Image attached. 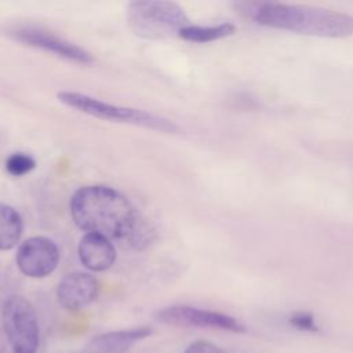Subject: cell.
<instances>
[{"instance_id": "6da1fadb", "label": "cell", "mask_w": 353, "mask_h": 353, "mask_svg": "<svg viewBox=\"0 0 353 353\" xmlns=\"http://www.w3.org/2000/svg\"><path fill=\"white\" fill-rule=\"evenodd\" d=\"M69 210L81 230L110 240H127L141 219L123 193L105 185L79 188L70 197Z\"/></svg>"}, {"instance_id": "7a4b0ae2", "label": "cell", "mask_w": 353, "mask_h": 353, "mask_svg": "<svg viewBox=\"0 0 353 353\" xmlns=\"http://www.w3.org/2000/svg\"><path fill=\"white\" fill-rule=\"evenodd\" d=\"M240 8L263 26L320 37L353 34V17L328 8L283 3H241Z\"/></svg>"}, {"instance_id": "3957f363", "label": "cell", "mask_w": 353, "mask_h": 353, "mask_svg": "<svg viewBox=\"0 0 353 353\" xmlns=\"http://www.w3.org/2000/svg\"><path fill=\"white\" fill-rule=\"evenodd\" d=\"M127 25L141 39L160 40L179 34L190 23L175 1L134 0L127 6Z\"/></svg>"}, {"instance_id": "277c9868", "label": "cell", "mask_w": 353, "mask_h": 353, "mask_svg": "<svg viewBox=\"0 0 353 353\" xmlns=\"http://www.w3.org/2000/svg\"><path fill=\"white\" fill-rule=\"evenodd\" d=\"M57 98L61 103L66 105L68 108L76 109L84 114L109 120L113 123H124L137 127H143L148 130H154L164 134H175L178 127L174 121L159 116L152 112H146L142 109L135 108H125L113 103L103 102L101 99L92 98L87 94L76 92V91H59Z\"/></svg>"}, {"instance_id": "5b68a950", "label": "cell", "mask_w": 353, "mask_h": 353, "mask_svg": "<svg viewBox=\"0 0 353 353\" xmlns=\"http://www.w3.org/2000/svg\"><path fill=\"white\" fill-rule=\"evenodd\" d=\"M1 323L14 353H37L39 321L30 302L21 295H10L1 307Z\"/></svg>"}, {"instance_id": "8992f818", "label": "cell", "mask_w": 353, "mask_h": 353, "mask_svg": "<svg viewBox=\"0 0 353 353\" xmlns=\"http://www.w3.org/2000/svg\"><path fill=\"white\" fill-rule=\"evenodd\" d=\"M8 36L15 41L51 52L69 62L79 65H91L94 62L92 55L87 50L40 26L17 25L8 30Z\"/></svg>"}, {"instance_id": "52a82bcc", "label": "cell", "mask_w": 353, "mask_h": 353, "mask_svg": "<svg viewBox=\"0 0 353 353\" xmlns=\"http://www.w3.org/2000/svg\"><path fill=\"white\" fill-rule=\"evenodd\" d=\"M154 319L168 325L179 327H201V328H216L230 332H244L245 327L237 319L214 312L199 309L188 305H172L163 307L154 313Z\"/></svg>"}, {"instance_id": "ba28073f", "label": "cell", "mask_w": 353, "mask_h": 353, "mask_svg": "<svg viewBox=\"0 0 353 353\" xmlns=\"http://www.w3.org/2000/svg\"><path fill=\"white\" fill-rule=\"evenodd\" d=\"M15 261L18 269L25 276L43 279L57 269L59 262V250L51 239L33 236L19 244Z\"/></svg>"}, {"instance_id": "9c48e42d", "label": "cell", "mask_w": 353, "mask_h": 353, "mask_svg": "<svg viewBox=\"0 0 353 353\" xmlns=\"http://www.w3.org/2000/svg\"><path fill=\"white\" fill-rule=\"evenodd\" d=\"M99 294V284L94 276L84 272L65 274L57 287V298L62 307L79 310L92 303Z\"/></svg>"}, {"instance_id": "30bf717a", "label": "cell", "mask_w": 353, "mask_h": 353, "mask_svg": "<svg viewBox=\"0 0 353 353\" xmlns=\"http://www.w3.org/2000/svg\"><path fill=\"white\" fill-rule=\"evenodd\" d=\"M77 254L84 268L103 272L116 261V248L110 239L98 233H85L77 245Z\"/></svg>"}, {"instance_id": "8fae6325", "label": "cell", "mask_w": 353, "mask_h": 353, "mask_svg": "<svg viewBox=\"0 0 353 353\" xmlns=\"http://www.w3.org/2000/svg\"><path fill=\"white\" fill-rule=\"evenodd\" d=\"M153 330L148 325L110 331L97 335L88 345L90 353H125L134 343L150 336Z\"/></svg>"}, {"instance_id": "7c38bea8", "label": "cell", "mask_w": 353, "mask_h": 353, "mask_svg": "<svg viewBox=\"0 0 353 353\" xmlns=\"http://www.w3.org/2000/svg\"><path fill=\"white\" fill-rule=\"evenodd\" d=\"M23 221L19 212L6 204L0 203V251L14 248L22 236Z\"/></svg>"}, {"instance_id": "4fadbf2b", "label": "cell", "mask_w": 353, "mask_h": 353, "mask_svg": "<svg viewBox=\"0 0 353 353\" xmlns=\"http://www.w3.org/2000/svg\"><path fill=\"white\" fill-rule=\"evenodd\" d=\"M236 32V26L229 22L201 26V25H188L179 32V37L192 43H210L223 37H228Z\"/></svg>"}, {"instance_id": "5bb4252c", "label": "cell", "mask_w": 353, "mask_h": 353, "mask_svg": "<svg viewBox=\"0 0 353 353\" xmlns=\"http://www.w3.org/2000/svg\"><path fill=\"white\" fill-rule=\"evenodd\" d=\"M36 167V160L23 152L12 153L6 160V170L11 176H23L33 171Z\"/></svg>"}, {"instance_id": "9a60e30c", "label": "cell", "mask_w": 353, "mask_h": 353, "mask_svg": "<svg viewBox=\"0 0 353 353\" xmlns=\"http://www.w3.org/2000/svg\"><path fill=\"white\" fill-rule=\"evenodd\" d=\"M153 239H154L153 228L150 226V223H148L145 219L141 218L138 221L135 229L132 230V233L127 239V241L135 250H143L145 247H148L153 241Z\"/></svg>"}, {"instance_id": "2e32d148", "label": "cell", "mask_w": 353, "mask_h": 353, "mask_svg": "<svg viewBox=\"0 0 353 353\" xmlns=\"http://www.w3.org/2000/svg\"><path fill=\"white\" fill-rule=\"evenodd\" d=\"M290 323H291V325H294L295 328L302 330V331H310V332L319 331V327H317V324L314 321L313 314L307 313V312H296V313H294L290 317Z\"/></svg>"}, {"instance_id": "e0dca14e", "label": "cell", "mask_w": 353, "mask_h": 353, "mask_svg": "<svg viewBox=\"0 0 353 353\" xmlns=\"http://www.w3.org/2000/svg\"><path fill=\"white\" fill-rule=\"evenodd\" d=\"M183 353H225L222 349L207 341H196L190 343Z\"/></svg>"}]
</instances>
